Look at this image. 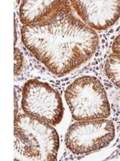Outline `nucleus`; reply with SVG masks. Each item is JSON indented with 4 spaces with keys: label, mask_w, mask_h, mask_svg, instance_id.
<instances>
[{
    "label": "nucleus",
    "mask_w": 120,
    "mask_h": 161,
    "mask_svg": "<svg viewBox=\"0 0 120 161\" xmlns=\"http://www.w3.org/2000/svg\"><path fill=\"white\" fill-rule=\"evenodd\" d=\"M24 114L52 126L61 123L64 114L62 97L48 83L31 79L24 84L22 93Z\"/></svg>",
    "instance_id": "20e7f679"
},
{
    "label": "nucleus",
    "mask_w": 120,
    "mask_h": 161,
    "mask_svg": "<svg viewBox=\"0 0 120 161\" xmlns=\"http://www.w3.org/2000/svg\"><path fill=\"white\" fill-rule=\"evenodd\" d=\"M112 53L120 55V34L115 39L112 44Z\"/></svg>",
    "instance_id": "9d476101"
},
{
    "label": "nucleus",
    "mask_w": 120,
    "mask_h": 161,
    "mask_svg": "<svg viewBox=\"0 0 120 161\" xmlns=\"http://www.w3.org/2000/svg\"><path fill=\"white\" fill-rule=\"evenodd\" d=\"M17 110H18V106H17V94L16 92H15V118L17 116Z\"/></svg>",
    "instance_id": "9b49d317"
},
{
    "label": "nucleus",
    "mask_w": 120,
    "mask_h": 161,
    "mask_svg": "<svg viewBox=\"0 0 120 161\" xmlns=\"http://www.w3.org/2000/svg\"><path fill=\"white\" fill-rule=\"evenodd\" d=\"M21 35L28 51L56 77L79 68L98 46L97 33L74 15L71 2L45 22L22 26Z\"/></svg>",
    "instance_id": "f257e3e1"
},
{
    "label": "nucleus",
    "mask_w": 120,
    "mask_h": 161,
    "mask_svg": "<svg viewBox=\"0 0 120 161\" xmlns=\"http://www.w3.org/2000/svg\"><path fill=\"white\" fill-rule=\"evenodd\" d=\"M14 60H15V69H14V73L15 76H18L22 71V67H23L24 58L22 56V53H21L18 48H15V55H14Z\"/></svg>",
    "instance_id": "1a4fd4ad"
},
{
    "label": "nucleus",
    "mask_w": 120,
    "mask_h": 161,
    "mask_svg": "<svg viewBox=\"0 0 120 161\" xmlns=\"http://www.w3.org/2000/svg\"><path fill=\"white\" fill-rule=\"evenodd\" d=\"M15 148L28 160L55 161L59 136L52 125L22 114L14 122Z\"/></svg>",
    "instance_id": "f03ea898"
},
{
    "label": "nucleus",
    "mask_w": 120,
    "mask_h": 161,
    "mask_svg": "<svg viewBox=\"0 0 120 161\" xmlns=\"http://www.w3.org/2000/svg\"><path fill=\"white\" fill-rule=\"evenodd\" d=\"M119 98H120V95H119Z\"/></svg>",
    "instance_id": "f8f14e48"
},
{
    "label": "nucleus",
    "mask_w": 120,
    "mask_h": 161,
    "mask_svg": "<svg viewBox=\"0 0 120 161\" xmlns=\"http://www.w3.org/2000/svg\"><path fill=\"white\" fill-rule=\"evenodd\" d=\"M70 2L82 22L93 30L108 29L120 18V0H71Z\"/></svg>",
    "instance_id": "423d86ee"
},
{
    "label": "nucleus",
    "mask_w": 120,
    "mask_h": 161,
    "mask_svg": "<svg viewBox=\"0 0 120 161\" xmlns=\"http://www.w3.org/2000/svg\"><path fill=\"white\" fill-rule=\"evenodd\" d=\"M115 124L110 119L77 121L66 134V146L75 155H85L108 147L115 139Z\"/></svg>",
    "instance_id": "39448f33"
},
{
    "label": "nucleus",
    "mask_w": 120,
    "mask_h": 161,
    "mask_svg": "<svg viewBox=\"0 0 120 161\" xmlns=\"http://www.w3.org/2000/svg\"><path fill=\"white\" fill-rule=\"evenodd\" d=\"M65 100L76 121L108 119L111 107L102 82L95 76L75 79L65 91Z\"/></svg>",
    "instance_id": "7ed1b4c3"
},
{
    "label": "nucleus",
    "mask_w": 120,
    "mask_h": 161,
    "mask_svg": "<svg viewBox=\"0 0 120 161\" xmlns=\"http://www.w3.org/2000/svg\"><path fill=\"white\" fill-rule=\"evenodd\" d=\"M105 73L111 82L120 89V55L110 54L105 64Z\"/></svg>",
    "instance_id": "6e6552de"
},
{
    "label": "nucleus",
    "mask_w": 120,
    "mask_h": 161,
    "mask_svg": "<svg viewBox=\"0 0 120 161\" xmlns=\"http://www.w3.org/2000/svg\"><path fill=\"white\" fill-rule=\"evenodd\" d=\"M70 4L64 0H26L19 8V19L23 26L43 23Z\"/></svg>",
    "instance_id": "0eeeda50"
}]
</instances>
